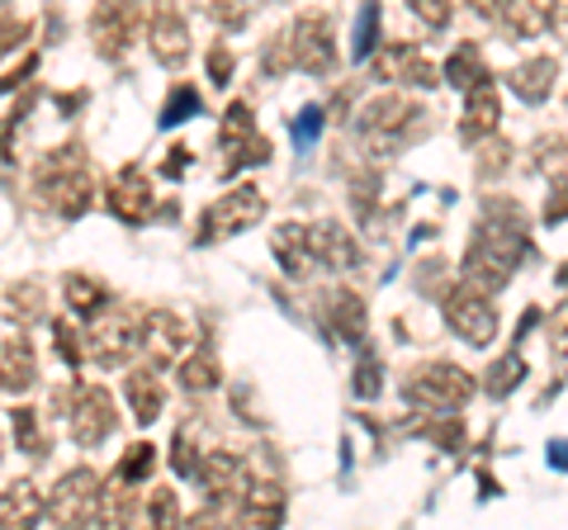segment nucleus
<instances>
[{
	"label": "nucleus",
	"mask_w": 568,
	"mask_h": 530,
	"mask_svg": "<svg viewBox=\"0 0 568 530\" xmlns=\"http://www.w3.org/2000/svg\"><path fill=\"white\" fill-rule=\"evenodd\" d=\"M545 218H549V223H559V218H568V185H564V181L555 185V200H549V204H545Z\"/></svg>",
	"instance_id": "4c0bfd02"
},
{
	"label": "nucleus",
	"mask_w": 568,
	"mask_h": 530,
	"mask_svg": "<svg viewBox=\"0 0 568 530\" xmlns=\"http://www.w3.org/2000/svg\"><path fill=\"white\" fill-rule=\"evenodd\" d=\"M446 81H450V85H469V91H478V85H484V62H478L474 48H459L455 58L446 62Z\"/></svg>",
	"instance_id": "bb28decb"
},
{
	"label": "nucleus",
	"mask_w": 568,
	"mask_h": 530,
	"mask_svg": "<svg viewBox=\"0 0 568 530\" xmlns=\"http://www.w3.org/2000/svg\"><path fill=\"white\" fill-rule=\"evenodd\" d=\"M355 388H361V398L379 394V360L375 356H365V369H355Z\"/></svg>",
	"instance_id": "72a5a7b5"
},
{
	"label": "nucleus",
	"mask_w": 568,
	"mask_h": 530,
	"mask_svg": "<svg viewBox=\"0 0 568 530\" xmlns=\"http://www.w3.org/2000/svg\"><path fill=\"white\" fill-rule=\"evenodd\" d=\"M417 14H422L426 24H446V20H450V10H446V6H422V0H417Z\"/></svg>",
	"instance_id": "ea45409f"
},
{
	"label": "nucleus",
	"mask_w": 568,
	"mask_h": 530,
	"mask_svg": "<svg viewBox=\"0 0 568 530\" xmlns=\"http://www.w3.org/2000/svg\"><path fill=\"white\" fill-rule=\"evenodd\" d=\"M181 384L190 388V394L219 388V360H213L209 350H194V356H185V365H181Z\"/></svg>",
	"instance_id": "a878e982"
},
{
	"label": "nucleus",
	"mask_w": 568,
	"mask_h": 530,
	"mask_svg": "<svg viewBox=\"0 0 568 530\" xmlns=\"http://www.w3.org/2000/svg\"><path fill=\"white\" fill-rule=\"evenodd\" d=\"M290 58H294V67H304V72H327L332 67V24L323 14H304V20L294 24Z\"/></svg>",
	"instance_id": "1a4fd4ad"
},
{
	"label": "nucleus",
	"mask_w": 568,
	"mask_h": 530,
	"mask_svg": "<svg viewBox=\"0 0 568 530\" xmlns=\"http://www.w3.org/2000/svg\"><path fill=\"white\" fill-rule=\"evenodd\" d=\"M194 110H200V95H194L190 85H181L175 100H166V119L162 123H185V114H194Z\"/></svg>",
	"instance_id": "473e14b6"
},
{
	"label": "nucleus",
	"mask_w": 568,
	"mask_h": 530,
	"mask_svg": "<svg viewBox=\"0 0 568 530\" xmlns=\"http://www.w3.org/2000/svg\"><path fill=\"white\" fill-rule=\"evenodd\" d=\"M52 337L62 342V356H67L71 365L81 360V337H77V327H71V323H58V327H52Z\"/></svg>",
	"instance_id": "c9c22d12"
},
{
	"label": "nucleus",
	"mask_w": 568,
	"mask_h": 530,
	"mask_svg": "<svg viewBox=\"0 0 568 530\" xmlns=\"http://www.w3.org/2000/svg\"><path fill=\"white\" fill-rule=\"evenodd\" d=\"M123 398H129L133 417L148 427V421H156V412H162V402H166V384L156 379V369H133V375L123 379Z\"/></svg>",
	"instance_id": "6ab92c4d"
},
{
	"label": "nucleus",
	"mask_w": 568,
	"mask_h": 530,
	"mask_svg": "<svg viewBox=\"0 0 568 530\" xmlns=\"http://www.w3.org/2000/svg\"><path fill=\"white\" fill-rule=\"evenodd\" d=\"M152 465H156V450L148 446V440H142V446H129L123 450V465H119V479H148L152 473Z\"/></svg>",
	"instance_id": "c85d7f7f"
},
{
	"label": "nucleus",
	"mask_w": 568,
	"mask_h": 530,
	"mask_svg": "<svg viewBox=\"0 0 568 530\" xmlns=\"http://www.w3.org/2000/svg\"><path fill=\"white\" fill-rule=\"evenodd\" d=\"M265 218V194L256 185H237V190H227L219 194L209 208H204V218H200V237L213 242V237H233V233H246L252 223Z\"/></svg>",
	"instance_id": "20e7f679"
},
{
	"label": "nucleus",
	"mask_w": 568,
	"mask_h": 530,
	"mask_svg": "<svg viewBox=\"0 0 568 530\" xmlns=\"http://www.w3.org/2000/svg\"><path fill=\"white\" fill-rule=\"evenodd\" d=\"M317 129H323V110H317V104H308V110L298 114V123H294V137H298V143H313Z\"/></svg>",
	"instance_id": "f704fd0d"
},
{
	"label": "nucleus",
	"mask_w": 568,
	"mask_h": 530,
	"mask_svg": "<svg viewBox=\"0 0 568 530\" xmlns=\"http://www.w3.org/2000/svg\"><path fill=\"white\" fill-rule=\"evenodd\" d=\"M91 33H95V43H104V52L114 58V52L133 39V14L123 10V6H104V10H95Z\"/></svg>",
	"instance_id": "4be33fe9"
},
{
	"label": "nucleus",
	"mask_w": 568,
	"mask_h": 530,
	"mask_svg": "<svg viewBox=\"0 0 568 530\" xmlns=\"http://www.w3.org/2000/svg\"><path fill=\"white\" fill-rule=\"evenodd\" d=\"M85 346H91V356H95L100 365H123V360H129L133 350L142 346V327L133 323L129 313L104 308V313H95L91 332H85Z\"/></svg>",
	"instance_id": "39448f33"
},
{
	"label": "nucleus",
	"mask_w": 568,
	"mask_h": 530,
	"mask_svg": "<svg viewBox=\"0 0 568 530\" xmlns=\"http://www.w3.org/2000/svg\"><path fill=\"white\" fill-rule=\"evenodd\" d=\"M100 304H104V289L95 285V279H85V275L67 279V308H77L81 317H95Z\"/></svg>",
	"instance_id": "cd10ccee"
},
{
	"label": "nucleus",
	"mask_w": 568,
	"mask_h": 530,
	"mask_svg": "<svg viewBox=\"0 0 568 530\" xmlns=\"http://www.w3.org/2000/svg\"><path fill=\"white\" fill-rule=\"evenodd\" d=\"M110 208L123 218V223H142L148 218V208H152V185H148V175H142L138 166H123L114 175V185H110Z\"/></svg>",
	"instance_id": "f8f14e48"
},
{
	"label": "nucleus",
	"mask_w": 568,
	"mask_h": 530,
	"mask_svg": "<svg viewBox=\"0 0 568 530\" xmlns=\"http://www.w3.org/2000/svg\"><path fill=\"white\" fill-rule=\"evenodd\" d=\"M142 346H148V356L156 365H171L185 350V323L175 313H166V308L148 313L142 317Z\"/></svg>",
	"instance_id": "9b49d317"
},
{
	"label": "nucleus",
	"mask_w": 568,
	"mask_h": 530,
	"mask_svg": "<svg viewBox=\"0 0 568 530\" xmlns=\"http://www.w3.org/2000/svg\"><path fill=\"white\" fill-rule=\"evenodd\" d=\"M517 379H521V360L503 356V360H497V369L488 375V388H493V394H507V388H517Z\"/></svg>",
	"instance_id": "2f4dec72"
},
{
	"label": "nucleus",
	"mask_w": 568,
	"mask_h": 530,
	"mask_svg": "<svg viewBox=\"0 0 568 530\" xmlns=\"http://www.w3.org/2000/svg\"><path fill=\"white\" fill-rule=\"evenodd\" d=\"M10 304H14L10 313L29 323V317H39V308H43V289L39 285H20V289H10Z\"/></svg>",
	"instance_id": "7c9ffc66"
},
{
	"label": "nucleus",
	"mask_w": 568,
	"mask_h": 530,
	"mask_svg": "<svg viewBox=\"0 0 568 530\" xmlns=\"http://www.w3.org/2000/svg\"><path fill=\"white\" fill-rule=\"evenodd\" d=\"M204 479V488L213 498H246L252 492V473H246V459H237L233 450H219V455H204V465L194 469Z\"/></svg>",
	"instance_id": "9d476101"
},
{
	"label": "nucleus",
	"mask_w": 568,
	"mask_h": 530,
	"mask_svg": "<svg viewBox=\"0 0 568 530\" xmlns=\"http://www.w3.org/2000/svg\"><path fill=\"white\" fill-rule=\"evenodd\" d=\"M48 502L39 498V488H33L29 479L10 483L6 492H0V530H33L43 521Z\"/></svg>",
	"instance_id": "ddd939ff"
},
{
	"label": "nucleus",
	"mask_w": 568,
	"mask_h": 530,
	"mask_svg": "<svg viewBox=\"0 0 568 530\" xmlns=\"http://www.w3.org/2000/svg\"><path fill=\"white\" fill-rule=\"evenodd\" d=\"M555 465H559V469H568V446H555Z\"/></svg>",
	"instance_id": "79ce46f5"
},
{
	"label": "nucleus",
	"mask_w": 568,
	"mask_h": 530,
	"mask_svg": "<svg viewBox=\"0 0 568 530\" xmlns=\"http://www.w3.org/2000/svg\"><path fill=\"white\" fill-rule=\"evenodd\" d=\"M39 379V360H33V346L24 337H6L0 342V388L10 394H24Z\"/></svg>",
	"instance_id": "2eb2a0df"
},
{
	"label": "nucleus",
	"mask_w": 568,
	"mask_h": 530,
	"mask_svg": "<svg viewBox=\"0 0 568 530\" xmlns=\"http://www.w3.org/2000/svg\"><path fill=\"white\" fill-rule=\"evenodd\" d=\"M148 530H181V498H175V488H156L148 502Z\"/></svg>",
	"instance_id": "393cba45"
},
{
	"label": "nucleus",
	"mask_w": 568,
	"mask_h": 530,
	"mask_svg": "<svg viewBox=\"0 0 568 530\" xmlns=\"http://www.w3.org/2000/svg\"><path fill=\"white\" fill-rule=\"evenodd\" d=\"M559 327H564V332H568V304H564V313H559Z\"/></svg>",
	"instance_id": "37998d69"
},
{
	"label": "nucleus",
	"mask_w": 568,
	"mask_h": 530,
	"mask_svg": "<svg viewBox=\"0 0 568 530\" xmlns=\"http://www.w3.org/2000/svg\"><path fill=\"white\" fill-rule=\"evenodd\" d=\"M526 252V237H521V223L511 214L507 223H484L478 237L469 246V261H465V275H469V289L488 294V289H503L517 261Z\"/></svg>",
	"instance_id": "f257e3e1"
},
{
	"label": "nucleus",
	"mask_w": 568,
	"mask_h": 530,
	"mask_svg": "<svg viewBox=\"0 0 568 530\" xmlns=\"http://www.w3.org/2000/svg\"><path fill=\"white\" fill-rule=\"evenodd\" d=\"M95 502H100V479H95V469L81 465L58 479V488L48 498V517L58 530H85L95 521Z\"/></svg>",
	"instance_id": "f03ea898"
},
{
	"label": "nucleus",
	"mask_w": 568,
	"mask_h": 530,
	"mask_svg": "<svg viewBox=\"0 0 568 530\" xmlns=\"http://www.w3.org/2000/svg\"><path fill=\"white\" fill-rule=\"evenodd\" d=\"M209 67H213V81H227V72H233V58H227V52H213Z\"/></svg>",
	"instance_id": "a19ab883"
},
{
	"label": "nucleus",
	"mask_w": 568,
	"mask_h": 530,
	"mask_svg": "<svg viewBox=\"0 0 568 530\" xmlns=\"http://www.w3.org/2000/svg\"><path fill=\"white\" fill-rule=\"evenodd\" d=\"M114 431V402L104 388H77V412H71V436L77 446H100L104 436Z\"/></svg>",
	"instance_id": "6e6552de"
},
{
	"label": "nucleus",
	"mask_w": 568,
	"mask_h": 530,
	"mask_svg": "<svg viewBox=\"0 0 568 530\" xmlns=\"http://www.w3.org/2000/svg\"><path fill=\"white\" fill-rule=\"evenodd\" d=\"M284 521V492L275 483H261L242 498V511L233 517V530H280Z\"/></svg>",
	"instance_id": "4468645a"
},
{
	"label": "nucleus",
	"mask_w": 568,
	"mask_h": 530,
	"mask_svg": "<svg viewBox=\"0 0 568 530\" xmlns=\"http://www.w3.org/2000/svg\"><path fill=\"white\" fill-rule=\"evenodd\" d=\"M138 517V492L129 488V479H114L100 488V502H95V526L100 530H129Z\"/></svg>",
	"instance_id": "f3484780"
},
{
	"label": "nucleus",
	"mask_w": 568,
	"mask_h": 530,
	"mask_svg": "<svg viewBox=\"0 0 568 530\" xmlns=\"http://www.w3.org/2000/svg\"><path fill=\"white\" fill-rule=\"evenodd\" d=\"M555 72L559 67L549 58H530V62H521L517 72H511V91H517L521 100H530V104H540L549 95V85H555Z\"/></svg>",
	"instance_id": "aec40b11"
},
{
	"label": "nucleus",
	"mask_w": 568,
	"mask_h": 530,
	"mask_svg": "<svg viewBox=\"0 0 568 530\" xmlns=\"http://www.w3.org/2000/svg\"><path fill=\"white\" fill-rule=\"evenodd\" d=\"M308 252H313V261L332 265V271H346V265L355 261V242H351V233L342 223H313L308 227Z\"/></svg>",
	"instance_id": "a211bd4d"
},
{
	"label": "nucleus",
	"mask_w": 568,
	"mask_h": 530,
	"mask_svg": "<svg viewBox=\"0 0 568 530\" xmlns=\"http://www.w3.org/2000/svg\"><path fill=\"white\" fill-rule=\"evenodd\" d=\"M152 52L171 67H181L190 58V29H185V14L175 10H156L152 14Z\"/></svg>",
	"instance_id": "dca6fc26"
},
{
	"label": "nucleus",
	"mask_w": 568,
	"mask_h": 530,
	"mask_svg": "<svg viewBox=\"0 0 568 530\" xmlns=\"http://www.w3.org/2000/svg\"><path fill=\"white\" fill-rule=\"evenodd\" d=\"M407 398L432 412H455L474 398V379L459 365H422V369H413V379H407Z\"/></svg>",
	"instance_id": "7ed1b4c3"
},
{
	"label": "nucleus",
	"mask_w": 568,
	"mask_h": 530,
	"mask_svg": "<svg viewBox=\"0 0 568 530\" xmlns=\"http://www.w3.org/2000/svg\"><path fill=\"white\" fill-rule=\"evenodd\" d=\"M417 119H426L422 104L403 100V95H379L375 104H365V110H361V129H365V137L375 147H398L403 129H407V123H417Z\"/></svg>",
	"instance_id": "0eeeda50"
},
{
	"label": "nucleus",
	"mask_w": 568,
	"mask_h": 530,
	"mask_svg": "<svg viewBox=\"0 0 568 530\" xmlns=\"http://www.w3.org/2000/svg\"><path fill=\"white\" fill-rule=\"evenodd\" d=\"M497 119H503V104H497V91L493 85H478L469 91V110H465V137H488L497 129Z\"/></svg>",
	"instance_id": "412c9836"
},
{
	"label": "nucleus",
	"mask_w": 568,
	"mask_h": 530,
	"mask_svg": "<svg viewBox=\"0 0 568 530\" xmlns=\"http://www.w3.org/2000/svg\"><path fill=\"white\" fill-rule=\"evenodd\" d=\"M33 421H39L33 412H14V436H20L29 450H39V427H33Z\"/></svg>",
	"instance_id": "e433bc0d"
},
{
	"label": "nucleus",
	"mask_w": 568,
	"mask_h": 530,
	"mask_svg": "<svg viewBox=\"0 0 568 530\" xmlns=\"http://www.w3.org/2000/svg\"><path fill=\"white\" fill-rule=\"evenodd\" d=\"M275 252L280 261L290 265V275H308V265H313V252H308V227H280V237H275Z\"/></svg>",
	"instance_id": "5701e85b"
},
{
	"label": "nucleus",
	"mask_w": 568,
	"mask_h": 530,
	"mask_svg": "<svg viewBox=\"0 0 568 530\" xmlns=\"http://www.w3.org/2000/svg\"><path fill=\"white\" fill-rule=\"evenodd\" d=\"M20 39H24V24L20 20H0V52H10Z\"/></svg>",
	"instance_id": "58836bf2"
},
{
	"label": "nucleus",
	"mask_w": 568,
	"mask_h": 530,
	"mask_svg": "<svg viewBox=\"0 0 568 530\" xmlns=\"http://www.w3.org/2000/svg\"><path fill=\"white\" fill-rule=\"evenodd\" d=\"M488 14L493 20H503L511 33H540V29H549V10L545 6H507V10H497V6H488Z\"/></svg>",
	"instance_id": "b1692460"
},
{
	"label": "nucleus",
	"mask_w": 568,
	"mask_h": 530,
	"mask_svg": "<svg viewBox=\"0 0 568 530\" xmlns=\"http://www.w3.org/2000/svg\"><path fill=\"white\" fill-rule=\"evenodd\" d=\"M446 323L455 337H465L469 346H488L497 337V308L488 304V294H478L469 285L446 298Z\"/></svg>",
	"instance_id": "423d86ee"
},
{
	"label": "nucleus",
	"mask_w": 568,
	"mask_h": 530,
	"mask_svg": "<svg viewBox=\"0 0 568 530\" xmlns=\"http://www.w3.org/2000/svg\"><path fill=\"white\" fill-rule=\"evenodd\" d=\"M375 29H379V10L365 6L361 24H355V58H369V52H375Z\"/></svg>",
	"instance_id": "c756f323"
}]
</instances>
